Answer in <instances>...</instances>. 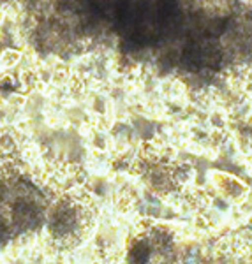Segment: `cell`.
<instances>
[{"instance_id": "obj_1", "label": "cell", "mask_w": 252, "mask_h": 264, "mask_svg": "<svg viewBox=\"0 0 252 264\" xmlns=\"http://www.w3.org/2000/svg\"><path fill=\"white\" fill-rule=\"evenodd\" d=\"M39 220V208L30 187L0 173V248L29 231Z\"/></svg>"}]
</instances>
